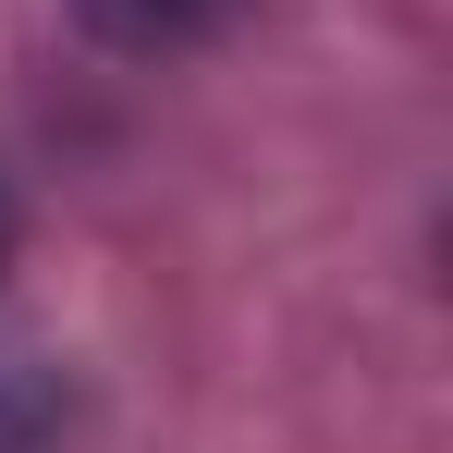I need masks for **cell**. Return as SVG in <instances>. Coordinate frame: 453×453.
I'll return each mask as SVG.
<instances>
[{"label":"cell","mask_w":453,"mask_h":453,"mask_svg":"<svg viewBox=\"0 0 453 453\" xmlns=\"http://www.w3.org/2000/svg\"><path fill=\"white\" fill-rule=\"evenodd\" d=\"M245 0H86V25L98 37H123V50H196V37H221Z\"/></svg>","instance_id":"obj_1"},{"label":"cell","mask_w":453,"mask_h":453,"mask_svg":"<svg viewBox=\"0 0 453 453\" xmlns=\"http://www.w3.org/2000/svg\"><path fill=\"white\" fill-rule=\"evenodd\" d=\"M0 245H12V209H0Z\"/></svg>","instance_id":"obj_2"}]
</instances>
